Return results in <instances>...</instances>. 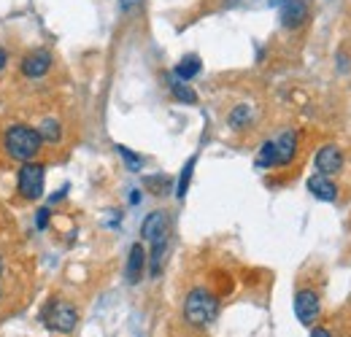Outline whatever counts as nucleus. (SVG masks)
<instances>
[{
  "mask_svg": "<svg viewBox=\"0 0 351 337\" xmlns=\"http://www.w3.org/2000/svg\"><path fill=\"white\" fill-rule=\"evenodd\" d=\"M3 149L11 160H19V162H36L41 149H44V140L38 135L36 127L27 125H11L3 132Z\"/></svg>",
  "mask_w": 351,
  "mask_h": 337,
  "instance_id": "obj_1",
  "label": "nucleus"
},
{
  "mask_svg": "<svg viewBox=\"0 0 351 337\" xmlns=\"http://www.w3.org/2000/svg\"><path fill=\"white\" fill-rule=\"evenodd\" d=\"M219 316V299L211 295L208 289H192L186 299H184V319L186 324L197 327V329H206L217 321Z\"/></svg>",
  "mask_w": 351,
  "mask_h": 337,
  "instance_id": "obj_2",
  "label": "nucleus"
},
{
  "mask_svg": "<svg viewBox=\"0 0 351 337\" xmlns=\"http://www.w3.org/2000/svg\"><path fill=\"white\" fill-rule=\"evenodd\" d=\"M44 324L49 332H57V335H71L79 324V308L68 299H51L44 310Z\"/></svg>",
  "mask_w": 351,
  "mask_h": 337,
  "instance_id": "obj_3",
  "label": "nucleus"
},
{
  "mask_svg": "<svg viewBox=\"0 0 351 337\" xmlns=\"http://www.w3.org/2000/svg\"><path fill=\"white\" fill-rule=\"evenodd\" d=\"M44 178H46V168L36 160V162H25L19 173H16V192L22 200L33 203L44 195Z\"/></svg>",
  "mask_w": 351,
  "mask_h": 337,
  "instance_id": "obj_4",
  "label": "nucleus"
},
{
  "mask_svg": "<svg viewBox=\"0 0 351 337\" xmlns=\"http://www.w3.org/2000/svg\"><path fill=\"white\" fill-rule=\"evenodd\" d=\"M319 310H322V302H319V295L313 289H300L295 295V316L303 327H311L319 319Z\"/></svg>",
  "mask_w": 351,
  "mask_h": 337,
  "instance_id": "obj_5",
  "label": "nucleus"
},
{
  "mask_svg": "<svg viewBox=\"0 0 351 337\" xmlns=\"http://www.w3.org/2000/svg\"><path fill=\"white\" fill-rule=\"evenodd\" d=\"M298 140L300 135L295 129H284L278 138H273V154H276V168H284L295 160L298 154Z\"/></svg>",
  "mask_w": 351,
  "mask_h": 337,
  "instance_id": "obj_6",
  "label": "nucleus"
},
{
  "mask_svg": "<svg viewBox=\"0 0 351 337\" xmlns=\"http://www.w3.org/2000/svg\"><path fill=\"white\" fill-rule=\"evenodd\" d=\"M168 232H171V221L162 211L149 213L141 224V238L149 240V243H157V240H168Z\"/></svg>",
  "mask_w": 351,
  "mask_h": 337,
  "instance_id": "obj_7",
  "label": "nucleus"
},
{
  "mask_svg": "<svg viewBox=\"0 0 351 337\" xmlns=\"http://www.w3.org/2000/svg\"><path fill=\"white\" fill-rule=\"evenodd\" d=\"M51 71V51L49 49H36L22 60V76L25 79H44Z\"/></svg>",
  "mask_w": 351,
  "mask_h": 337,
  "instance_id": "obj_8",
  "label": "nucleus"
},
{
  "mask_svg": "<svg viewBox=\"0 0 351 337\" xmlns=\"http://www.w3.org/2000/svg\"><path fill=\"white\" fill-rule=\"evenodd\" d=\"M278 19H281V25H284L287 30H298V27L308 19L306 0H281Z\"/></svg>",
  "mask_w": 351,
  "mask_h": 337,
  "instance_id": "obj_9",
  "label": "nucleus"
},
{
  "mask_svg": "<svg viewBox=\"0 0 351 337\" xmlns=\"http://www.w3.org/2000/svg\"><path fill=\"white\" fill-rule=\"evenodd\" d=\"M313 165L322 175H335V173L343 170V151L338 146H324V149L316 151Z\"/></svg>",
  "mask_w": 351,
  "mask_h": 337,
  "instance_id": "obj_10",
  "label": "nucleus"
},
{
  "mask_svg": "<svg viewBox=\"0 0 351 337\" xmlns=\"http://www.w3.org/2000/svg\"><path fill=\"white\" fill-rule=\"evenodd\" d=\"M308 192L313 197H319L322 203H335V197H338V186L330 181V175H322V173L308 178Z\"/></svg>",
  "mask_w": 351,
  "mask_h": 337,
  "instance_id": "obj_11",
  "label": "nucleus"
},
{
  "mask_svg": "<svg viewBox=\"0 0 351 337\" xmlns=\"http://www.w3.org/2000/svg\"><path fill=\"white\" fill-rule=\"evenodd\" d=\"M143 270H146V251H143L141 243H132L130 253H128V267H125L128 284H138L141 275H143Z\"/></svg>",
  "mask_w": 351,
  "mask_h": 337,
  "instance_id": "obj_12",
  "label": "nucleus"
},
{
  "mask_svg": "<svg viewBox=\"0 0 351 337\" xmlns=\"http://www.w3.org/2000/svg\"><path fill=\"white\" fill-rule=\"evenodd\" d=\"M200 71H203L200 57H197V54H186V57H184V60L173 68V76L178 79V82H184V84H186V82H192Z\"/></svg>",
  "mask_w": 351,
  "mask_h": 337,
  "instance_id": "obj_13",
  "label": "nucleus"
},
{
  "mask_svg": "<svg viewBox=\"0 0 351 337\" xmlns=\"http://www.w3.org/2000/svg\"><path fill=\"white\" fill-rule=\"evenodd\" d=\"M149 246H152V251H149V275L160 278L165 256H168V240H157V243H149Z\"/></svg>",
  "mask_w": 351,
  "mask_h": 337,
  "instance_id": "obj_14",
  "label": "nucleus"
},
{
  "mask_svg": "<svg viewBox=\"0 0 351 337\" xmlns=\"http://www.w3.org/2000/svg\"><path fill=\"white\" fill-rule=\"evenodd\" d=\"M38 129V135H41V140H44V146H54V143H60L62 140V125L54 119V116H46L41 119V125L36 127Z\"/></svg>",
  "mask_w": 351,
  "mask_h": 337,
  "instance_id": "obj_15",
  "label": "nucleus"
},
{
  "mask_svg": "<svg viewBox=\"0 0 351 337\" xmlns=\"http://www.w3.org/2000/svg\"><path fill=\"white\" fill-rule=\"evenodd\" d=\"M168 84H171V92L178 103H186V105H195L197 103V92L192 86H186L184 82H178L176 76H168Z\"/></svg>",
  "mask_w": 351,
  "mask_h": 337,
  "instance_id": "obj_16",
  "label": "nucleus"
},
{
  "mask_svg": "<svg viewBox=\"0 0 351 337\" xmlns=\"http://www.w3.org/2000/svg\"><path fill=\"white\" fill-rule=\"evenodd\" d=\"M252 119H254V111L249 108V105H235L232 111H230V127L232 129H243V127L252 125Z\"/></svg>",
  "mask_w": 351,
  "mask_h": 337,
  "instance_id": "obj_17",
  "label": "nucleus"
},
{
  "mask_svg": "<svg viewBox=\"0 0 351 337\" xmlns=\"http://www.w3.org/2000/svg\"><path fill=\"white\" fill-rule=\"evenodd\" d=\"M192 173H195V157H192V160H186V165H184L181 175H178V184H176V197H178V200H184V197H186V192H189V181H192Z\"/></svg>",
  "mask_w": 351,
  "mask_h": 337,
  "instance_id": "obj_18",
  "label": "nucleus"
},
{
  "mask_svg": "<svg viewBox=\"0 0 351 337\" xmlns=\"http://www.w3.org/2000/svg\"><path fill=\"white\" fill-rule=\"evenodd\" d=\"M254 165L257 168H276V154H273V140H265L263 149H260V154H257V160H254Z\"/></svg>",
  "mask_w": 351,
  "mask_h": 337,
  "instance_id": "obj_19",
  "label": "nucleus"
},
{
  "mask_svg": "<svg viewBox=\"0 0 351 337\" xmlns=\"http://www.w3.org/2000/svg\"><path fill=\"white\" fill-rule=\"evenodd\" d=\"M117 154L125 160V165L132 170V173H138V170L143 168V157H138L135 151H130V149H125V146H117Z\"/></svg>",
  "mask_w": 351,
  "mask_h": 337,
  "instance_id": "obj_20",
  "label": "nucleus"
},
{
  "mask_svg": "<svg viewBox=\"0 0 351 337\" xmlns=\"http://www.w3.org/2000/svg\"><path fill=\"white\" fill-rule=\"evenodd\" d=\"M146 186H149L154 195H165L168 186H173V184H171L168 175H154V178H146Z\"/></svg>",
  "mask_w": 351,
  "mask_h": 337,
  "instance_id": "obj_21",
  "label": "nucleus"
},
{
  "mask_svg": "<svg viewBox=\"0 0 351 337\" xmlns=\"http://www.w3.org/2000/svg\"><path fill=\"white\" fill-rule=\"evenodd\" d=\"M49 216H51L49 208H38V211H36V229H41V232H44L46 227H49Z\"/></svg>",
  "mask_w": 351,
  "mask_h": 337,
  "instance_id": "obj_22",
  "label": "nucleus"
},
{
  "mask_svg": "<svg viewBox=\"0 0 351 337\" xmlns=\"http://www.w3.org/2000/svg\"><path fill=\"white\" fill-rule=\"evenodd\" d=\"M311 337H332V332L324 329V327H313V329H311Z\"/></svg>",
  "mask_w": 351,
  "mask_h": 337,
  "instance_id": "obj_23",
  "label": "nucleus"
},
{
  "mask_svg": "<svg viewBox=\"0 0 351 337\" xmlns=\"http://www.w3.org/2000/svg\"><path fill=\"white\" fill-rule=\"evenodd\" d=\"M138 3H141V0H119V8H122V11H132Z\"/></svg>",
  "mask_w": 351,
  "mask_h": 337,
  "instance_id": "obj_24",
  "label": "nucleus"
},
{
  "mask_svg": "<svg viewBox=\"0 0 351 337\" xmlns=\"http://www.w3.org/2000/svg\"><path fill=\"white\" fill-rule=\"evenodd\" d=\"M5 62H8V51H5L3 46H0V71L5 68Z\"/></svg>",
  "mask_w": 351,
  "mask_h": 337,
  "instance_id": "obj_25",
  "label": "nucleus"
},
{
  "mask_svg": "<svg viewBox=\"0 0 351 337\" xmlns=\"http://www.w3.org/2000/svg\"><path fill=\"white\" fill-rule=\"evenodd\" d=\"M130 203H132V205H138V203H141V192H132V195H130Z\"/></svg>",
  "mask_w": 351,
  "mask_h": 337,
  "instance_id": "obj_26",
  "label": "nucleus"
},
{
  "mask_svg": "<svg viewBox=\"0 0 351 337\" xmlns=\"http://www.w3.org/2000/svg\"><path fill=\"white\" fill-rule=\"evenodd\" d=\"M0 273H3V262H0ZM0 302H3V286H0Z\"/></svg>",
  "mask_w": 351,
  "mask_h": 337,
  "instance_id": "obj_27",
  "label": "nucleus"
}]
</instances>
